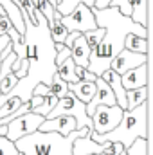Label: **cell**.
I'll use <instances>...</instances> for the list:
<instances>
[{"mask_svg":"<svg viewBox=\"0 0 153 155\" xmlns=\"http://www.w3.org/2000/svg\"><path fill=\"white\" fill-rule=\"evenodd\" d=\"M0 155H20L15 143H11L5 135H0Z\"/></svg>","mask_w":153,"mask_h":155,"instance_id":"27","label":"cell"},{"mask_svg":"<svg viewBox=\"0 0 153 155\" xmlns=\"http://www.w3.org/2000/svg\"><path fill=\"white\" fill-rule=\"evenodd\" d=\"M90 130H74L67 137L54 132H34L15 143L22 155H72V143L77 137H86Z\"/></svg>","mask_w":153,"mask_h":155,"instance_id":"3","label":"cell"},{"mask_svg":"<svg viewBox=\"0 0 153 155\" xmlns=\"http://www.w3.org/2000/svg\"><path fill=\"white\" fill-rule=\"evenodd\" d=\"M108 7H117L121 15L124 16H130L132 13V7H130V0H110V5Z\"/></svg>","mask_w":153,"mask_h":155,"instance_id":"30","label":"cell"},{"mask_svg":"<svg viewBox=\"0 0 153 155\" xmlns=\"http://www.w3.org/2000/svg\"><path fill=\"white\" fill-rule=\"evenodd\" d=\"M79 35H81V33H69V35H67V38H65V41H63V45L70 49V47H72V43H74V40H76Z\"/></svg>","mask_w":153,"mask_h":155,"instance_id":"33","label":"cell"},{"mask_svg":"<svg viewBox=\"0 0 153 155\" xmlns=\"http://www.w3.org/2000/svg\"><path fill=\"white\" fill-rule=\"evenodd\" d=\"M97 155H108V153H106V150H105V152H101V153H97Z\"/></svg>","mask_w":153,"mask_h":155,"instance_id":"37","label":"cell"},{"mask_svg":"<svg viewBox=\"0 0 153 155\" xmlns=\"http://www.w3.org/2000/svg\"><path fill=\"white\" fill-rule=\"evenodd\" d=\"M130 7H132L130 18L135 24L148 29V0H130Z\"/></svg>","mask_w":153,"mask_h":155,"instance_id":"16","label":"cell"},{"mask_svg":"<svg viewBox=\"0 0 153 155\" xmlns=\"http://www.w3.org/2000/svg\"><path fill=\"white\" fill-rule=\"evenodd\" d=\"M148 69H150V63H144V65H139L128 72H124L121 76V85L124 90H133V88H141V87H148Z\"/></svg>","mask_w":153,"mask_h":155,"instance_id":"10","label":"cell"},{"mask_svg":"<svg viewBox=\"0 0 153 155\" xmlns=\"http://www.w3.org/2000/svg\"><path fill=\"white\" fill-rule=\"evenodd\" d=\"M54 49H56V58H54L56 67H58L60 63H63L67 58H70V49L65 47L63 43H54Z\"/></svg>","mask_w":153,"mask_h":155,"instance_id":"29","label":"cell"},{"mask_svg":"<svg viewBox=\"0 0 153 155\" xmlns=\"http://www.w3.org/2000/svg\"><path fill=\"white\" fill-rule=\"evenodd\" d=\"M0 61H2V60H0Z\"/></svg>","mask_w":153,"mask_h":155,"instance_id":"38","label":"cell"},{"mask_svg":"<svg viewBox=\"0 0 153 155\" xmlns=\"http://www.w3.org/2000/svg\"><path fill=\"white\" fill-rule=\"evenodd\" d=\"M92 13L97 27L105 29V36L96 47V51L90 52L86 71L92 72L96 78H99L105 71L110 69L112 60L124 49L126 35H137L141 38H148V29L135 24L130 16L121 15L117 7L92 9Z\"/></svg>","mask_w":153,"mask_h":155,"instance_id":"1","label":"cell"},{"mask_svg":"<svg viewBox=\"0 0 153 155\" xmlns=\"http://www.w3.org/2000/svg\"><path fill=\"white\" fill-rule=\"evenodd\" d=\"M5 132H7V128L5 126H0V135H5Z\"/></svg>","mask_w":153,"mask_h":155,"instance_id":"35","label":"cell"},{"mask_svg":"<svg viewBox=\"0 0 153 155\" xmlns=\"http://www.w3.org/2000/svg\"><path fill=\"white\" fill-rule=\"evenodd\" d=\"M148 112H150V99L139 105L133 110H124L119 124L108 134L97 135L94 132L88 134V137L94 143H121L124 150H128L137 139H148L150 130H148Z\"/></svg>","mask_w":153,"mask_h":155,"instance_id":"2","label":"cell"},{"mask_svg":"<svg viewBox=\"0 0 153 155\" xmlns=\"http://www.w3.org/2000/svg\"><path fill=\"white\" fill-rule=\"evenodd\" d=\"M60 116H69V117H74L76 121V130H90L92 132V117L86 116L85 112V103H81L72 92H67L65 97L58 99L56 107L49 112V116L45 119H54V117H60Z\"/></svg>","mask_w":153,"mask_h":155,"instance_id":"4","label":"cell"},{"mask_svg":"<svg viewBox=\"0 0 153 155\" xmlns=\"http://www.w3.org/2000/svg\"><path fill=\"white\" fill-rule=\"evenodd\" d=\"M148 99H150V88L148 87L126 90V110H133V108H137L139 105H142Z\"/></svg>","mask_w":153,"mask_h":155,"instance_id":"17","label":"cell"},{"mask_svg":"<svg viewBox=\"0 0 153 155\" xmlns=\"http://www.w3.org/2000/svg\"><path fill=\"white\" fill-rule=\"evenodd\" d=\"M49 92H50L54 97L61 99V97H65V96H67L69 87H67V83H65V81H63L60 76H58V74H54V76H52V79H50V85H49Z\"/></svg>","mask_w":153,"mask_h":155,"instance_id":"21","label":"cell"},{"mask_svg":"<svg viewBox=\"0 0 153 155\" xmlns=\"http://www.w3.org/2000/svg\"><path fill=\"white\" fill-rule=\"evenodd\" d=\"M20 105H22V101H20L18 97H9V99L0 107V121H2L4 117L11 116L13 112H16V110L20 108Z\"/></svg>","mask_w":153,"mask_h":155,"instance_id":"24","label":"cell"},{"mask_svg":"<svg viewBox=\"0 0 153 155\" xmlns=\"http://www.w3.org/2000/svg\"><path fill=\"white\" fill-rule=\"evenodd\" d=\"M122 114H124V110L117 105H114V107H105V105L96 107L94 114H92V132L97 135L108 134L110 130H114L119 124Z\"/></svg>","mask_w":153,"mask_h":155,"instance_id":"7","label":"cell"},{"mask_svg":"<svg viewBox=\"0 0 153 155\" xmlns=\"http://www.w3.org/2000/svg\"><path fill=\"white\" fill-rule=\"evenodd\" d=\"M90 47L86 45V41L83 38V35H79L72 47H70V60L74 61L76 67H88V60H90Z\"/></svg>","mask_w":153,"mask_h":155,"instance_id":"14","label":"cell"},{"mask_svg":"<svg viewBox=\"0 0 153 155\" xmlns=\"http://www.w3.org/2000/svg\"><path fill=\"white\" fill-rule=\"evenodd\" d=\"M74 72H76V78L77 81H96V76L92 74V72H88L86 71V67H76L74 69Z\"/></svg>","mask_w":153,"mask_h":155,"instance_id":"31","label":"cell"},{"mask_svg":"<svg viewBox=\"0 0 153 155\" xmlns=\"http://www.w3.org/2000/svg\"><path fill=\"white\" fill-rule=\"evenodd\" d=\"M103 36H105V29L103 27H96L92 31L83 33V38L86 41V45L90 47V51H96V47L99 45V41L103 40Z\"/></svg>","mask_w":153,"mask_h":155,"instance_id":"22","label":"cell"},{"mask_svg":"<svg viewBox=\"0 0 153 155\" xmlns=\"http://www.w3.org/2000/svg\"><path fill=\"white\" fill-rule=\"evenodd\" d=\"M74 69H76L74 61H72L70 58H67L63 63H60V65L56 67V74L61 78L65 83H77V78H76Z\"/></svg>","mask_w":153,"mask_h":155,"instance_id":"19","label":"cell"},{"mask_svg":"<svg viewBox=\"0 0 153 155\" xmlns=\"http://www.w3.org/2000/svg\"><path fill=\"white\" fill-rule=\"evenodd\" d=\"M67 87H69V92H72L77 99H79L81 103H85V105H86V103L94 97V94H96V81H94V83H92V81L67 83Z\"/></svg>","mask_w":153,"mask_h":155,"instance_id":"15","label":"cell"},{"mask_svg":"<svg viewBox=\"0 0 153 155\" xmlns=\"http://www.w3.org/2000/svg\"><path fill=\"white\" fill-rule=\"evenodd\" d=\"M79 4V0H58V5H56V13L60 16H65L69 15L74 7Z\"/></svg>","mask_w":153,"mask_h":155,"instance_id":"28","label":"cell"},{"mask_svg":"<svg viewBox=\"0 0 153 155\" xmlns=\"http://www.w3.org/2000/svg\"><path fill=\"white\" fill-rule=\"evenodd\" d=\"M60 22L67 27L69 33H81V35L97 27L92 9H88L83 4H77L69 15H65V16L60 18Z\"/></svg>","mask_w":153,"mask_h":155,"instance_id":"6","label":"cell"},{"mask_svg":"<svg viewBox=\"0 0 153 155\" xmlns=\"http://www.w3.org/2000/svg\"><path fill=\"white\" fill-rule=\"evenodd\" d=\"M110 146V143H94L88 135L86 137H77L72 143V155H97L101 152H105Z\"/></svg>","mask_w":153,"mask_h":155,"instance_id":"12","label":"cell"},{"mask_svg":"<svg viewBox=\"0 0 153 155\" xmlns=\"http://www.w3.org/2000/svg\"><path fill=\"white\" fill-rule=\"evenodd\" d=\"M110 5V0H96V5L92 9H106Z\"/></svg>","mask_w":153,"mask_h":155,"instance_id":"34","label":"cell"},{"mask_svg":"<svg viewBox=\"0 0 153 155\" xmlns=\"http://www.w3.org/2000/svg\"><path fill=\"white\" fill-rule=\"evenodd\" d=\"M40 132H54V134H60L63 137H67L70 132L76 130V121L74 117L69 116H60L54 117V119H45L38 128Z\"/></svg>","mask_w":153,"mask_h":155,"instance_id":"11","label":"cell"},{"mask_svg":"<svg viewBox=\"0 0 153 155\" xmlns=\"http://www.w3.org/2000/svg\"><path fill=\"white\" fill-rule=\"evenodd\" d=\"M18 83V78L15 76L13 72H9V74H5V76L0 79V96H5V94H9L13 88H15V85Z\"/></svg>","mask_w":153,"mask_h":155,"instance_id":"25","label":"cell"},{"mask_svg":"<svg viewBox=\"0 0 153 155\" xmlns=\"http://www.w3.org/2000/svg\"><path fill=\"white\" fill-rule=\"evenodd\" d=\"M101 105H105V107H114L115 105V97H114L112 88L108 87V83L103 81L101 78H96V94H94V97L85 105V112H86V116L92 117L94 108H96V107H101Z\"/></svg>","mask_w":153,"mask_h":155,"instance_id":"9","label":"cell"},{"mask_svg":"<svg viewBox=\"0 0 153 155\" xmlns=\"http://www.w3.org/2000/svg\"><path fill=\"white\" fill-rule=\"evenodd\" d=\"M47 27H49L50 40H52L54 43H63V41H65L67 35H69V31H67V27L60 22V18H54L52 22H49Z\"/></svg>","mask_w":153,"mask_h":155,"instance_id":"20","label":"cell"},{"mask_svg":"<svg viewBox=\"0 0 153 155\" xmlns=\"http://www.w3.org/2000/svg\"><path fill=\"white\" fill-rule=\"evenodd\" d=\"M148 63V54H137V52H130L126 49H122L110 63V71H114L117 76H122L124 72Z\"/></svg>","mask_w":153,"mask_h":155,"instance_id":"8","label":"cell"},{"mask_svg":"<svg viewBox=\"0 0 153 155\" xmlns=\"http://www.w3.org/2000/svg\"><path fill=\"white\" fill-rule=\"evenodd\" d=\"M50 92H49V87L47 85H43V83H38L34 88H33V96H40V97H45V96H49Z\"/></svg>","mask_w":153,"mask_h":155,"instance_id":"32","label":"cell"},{"mask_svg":"<svg viewBox=\"0 0 153 155\" xmlns=\"http://www.w3.org/2000/svg\"><path fill=\"white\" fill-rule=\"evenodd\" d=\"M0 7L4 9V15L9 18L11 25H13L20 35H24V33H25V24H24V15H22L20 7H18L13 0H0Z\"/></svg>","mask_w":153,"mask_h":155,"instance_id":"13","label":"cell"},{"mask_svg":"<svg viewBox=\"0 0 153 155\" xmlns=\"http://www.w3.org/2000/svg\"><path fill=\"white\" fill-rule=\"evenodd\" d=\"M0 16H5V15H4V9H2V7H0Z\"/></svg>","mask_w":153,"mask_h":155,"instance_id":"36","label":"cell"},{"mask_svg":"<svg viewBox=\"0 0 153 155\" xmlns=\"http://www.w3.org/2000/svg\"><path fill=\"white\" fill-rule=\"evenodd\" d=\"M45 121V117L38 116L34 112H27L20 117H15L13 121H9L5 124L7 132H5V137L11 141V143H16L18 139L25 137V135H31L34 132H38L40 124Z\"/></svg>","mask_w":153,"mask_h":155,"instance_id":"5","label":"cell"},{"mask_svg":"<svg viewBox=\"0 0 153 155\" xmlns=\"http://www.w3.org/2000/svg\"><path fill=\"white\" fill-rule=\"evenodd\" d=\"M56 103H58V97H54L52 94H49V96H45L43 97V103L40 105L36 110H33L34 114H38V116H41V117H47L49 116V112L56 107Z\"/></svg>","mask_w":153,"mask_h":155,"instance_id":"23","label":"cell"},{"mask_svg":"<svg viewBox=\"0 0 153 155\" xmlns=\"http://www.w3.org/2000/svg\"><path fill=\"white\" fill-rule=\"evenodd\" d=\"M126 155H148V139H137L126 150Z\"/></svg>","mask_w":153,"mask_h":155,"instance_id":"26","label":"cell"},{"mask_svg":"<svg viewBox=\"0 0 153 155\" xmlns=\"http://www.w3.org/2000/svg\"><path fill=\"white\" fill-rule=\"evenodd\" d=\"M124 49L137 54H148V38H141L137 35H126Z\"/></svg>","mask_w":153,"mask_h":155,"instance_id":"18","label":"cell"}]
</instances>
